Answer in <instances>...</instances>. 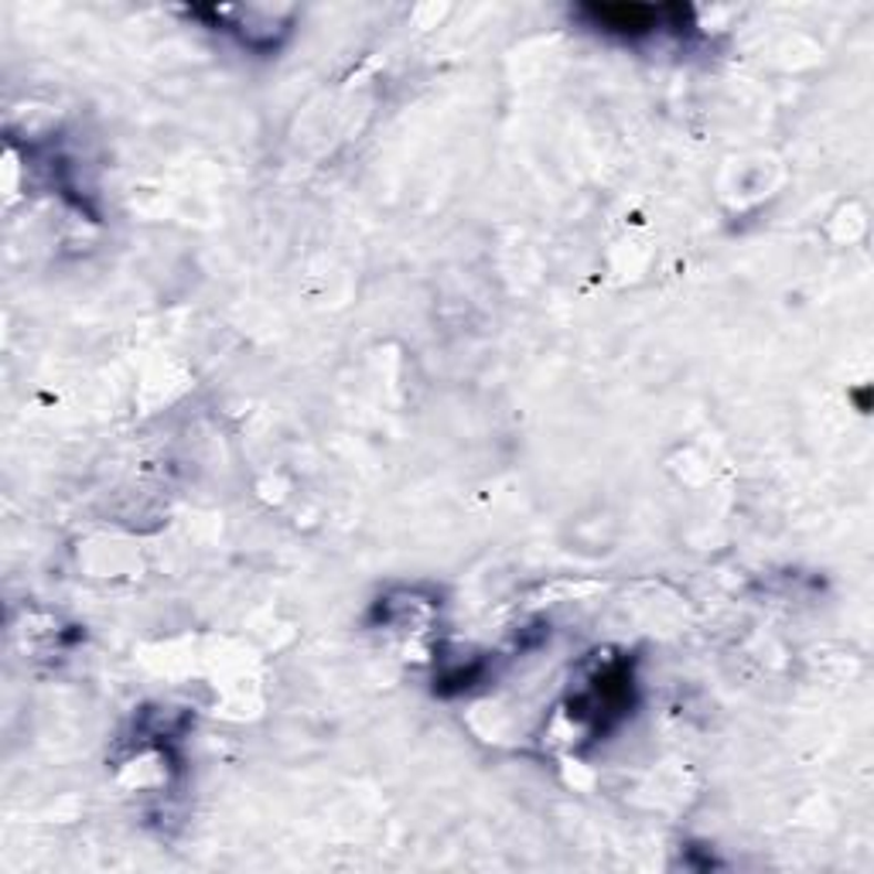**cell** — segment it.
Here are the masks:
<instances>
[{
  "label": "cell",
  "mask_w": 874,
  "mask_h": 874,
  "mask_svg": "<svg viewBox=\"0 0 874 874\" xmlns=\"http://www.w3.org/2000/svg\"><path fill=\"white\" fill-rule=\"evenodd\" d=\"M587 14H594V24L602 31H618V34H639L656 28L659 11L653 8H591Z\"/></svg>",
  "instance_id": "obj_1"
}]
</instances>
